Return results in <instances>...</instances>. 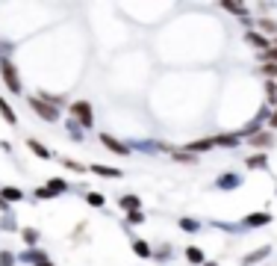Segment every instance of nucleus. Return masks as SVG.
I'll list each match as a JSON object with an SVG mask.
<instances>
[{"label": "nucleus", "instance_id": "f257e3e1", "mask_svg": "<svg viewBox=\"0 0 277 266\" xmlns=\"http://www.w3.org/2000/svg\"><path fill=\"white\" fill-rule=\"evenodd\" d=\"M0 74H3L6 86H9L12 92H18V95H21V80H18V74H15V65H12L9 59H3V62H0Z\"/></svg>", "mask_w": 277, "mask_h": 266}, {"label": "nucleus", "instance_id": "f03ea898", "mask_svg": "<svg viewBox=\"0 0 277 266\" xmlns=\"http://www.w3.org/2000/svg\"><path fill=\"white\" fill-rule=\"evenodd\" d=\"M30 106H33V109H35V112H38V116H42L45 122H56V119H59V112H56V106L45 104L42 98H33V101H30Z\"/></svg>", "mask_w": 277, "mask_h": 266}, {"label": "nucleus", "instance_id": "7ed1b4c3", "mask_svg": "<svg viewBox=\"0 0 277 266\" xmlns=\"http://www.w3.org/2000/svg\"><path fill=\"white\" fill-rule=\"evenodd\" d=\"M71 112L77 119H80V124H86V127H92V122H95V116H92V106L86 104V101H77L74 106H71Z\"/></svg>", "mask_w": 277, "mask_h": 266}, {"label": "nucleus", "instance_id": "20e7f679", "mask_svg": "<svg viewBox=\"0 0 277 266\" xmlns=\"http://www.w3.org/2000/svg\"><path fill=\"white\" fill-rule=\"evenodd\" d=\"M100 142H103V145H106L109 151H115V154H127V145H121L118 139H112L109 133H103V136H100Z\"/></svg>", "mask_w": 277, "mask_h": 266}, {"label": "nucleus", "instance_id": "39448f33", "mask_svg": "<svg viewBox=\"0 0 277 266\" xmlns=\"http://www.w3.org/2000/svg\"><path fill=\"white\" fill-rule=\"evenodd\" d=\"M245 42L254 45V48H260V51L268 48V39H265V35H260V33H248V35H245Z\"/></svg>", "mask_w": 277, "mask_h": 266}, {"label": "nucleus", "instance_id": "423d86ee", "mask_svg": "<svg viewBox=\"0 0 277 266\" xmlns=\"http://www.w3.org/2000/svg\"><path fill=\"white\" fill-rule=\"evenodd\" d=\"M27 145H30V151H33V154H35V157H42V160H48V157H50V151H48V148H45L42 142H35V139H30Z\"/></svg>", "mask_w": 277, "mask_h": 266}, {"label": "nucleus", "instance_id": "0eeeda50", "mask_svg": "<svg viewBox=\"0 0 277 266\" xmlns=\"http://www.w3.org/2000/svg\"><path fill=\"white\" fill-rule=\"evenodd\" d=\"M215 145V139H197V142H189V154L192 151H210Z\"/></svg>", "mask_w": 277, "mask_h": 266}, {"label": "nucleus", "instance_id": "6e6552de", "mask_svg": "<svg viewBox=\"0 0 277 266\" xmlns=\"http://www.w3.org/2000/svg\"><path fill=\"white\" fill-rule=\"evenodd\" d=\"M268 251H271L268 246H262V248H257V251H251V254L245 257V266H251V263H257V260H262V257H265Z\"/></svg>", "mask_w": 277, "mask_h": 266}, {"label": "nucleus", "instance_id": "1a4fd4ad", "mask_svg": "<svg viewBox=\"0 0 277 266\" xmlns=\"http://www.w3.org/2000/svg\"><path fill=\"white\" fill-rule=\"evenodd\" d=\"M0 112H3V119H6V124H15L18 119H15V112H12V106L3 101V98H0Z\"/></svg>", "mask_w": 277, "mask_h": 266}, {"label": "nucleus", "instance_id": "9d476101", "mask_svg": "<svg viewBox=\"0 0 277 266\" xmlns=\"http://www.w3.org/2000/svg\"><path fill=\"white\" fill-rule=\"evenodd\" d=\"M215 145H224V148H236V145H239V139H236V136H230V133H224V136H215Z\"/></svg>", "mask_w": 277, "mask_h": 266}, {"label": "nucleus", "instance_id": "9b49d317", "mask_svg": "<svg viewBox=\"0 0 277 266\" xmlns=\"http://www.w3.org/2000/svg\"><path fill=\"white\" fill-rule=\"evenodd\" d=\"M236 183H239V177H236V175H221V177H218V186H221V189H233Z\"/></svg>", "mask_w": 277, "mask_h": 266}, {"label": "nucleus", "instance_id": "f8f14e48", "mask_svg": "<svg viewBox=\"0 0 277 266\" xmlns=\"http://www.w3.org/2000/svg\"><path fill=\"white\" fill-rule=\"evenodd\" d=\"M245 163H248V169H262L268 160H265V154H254V157H248Z\"/></svg>", "mask_w": 277, "mask_h": 266}, {"label": "nucleus", "instance_id": "ddd939ff", "mask_svg": "<svg viewBox=\"0 0 277 266\" xmlns=\"http://www.w3.org/2000/svg\"><path fill=\"white\" fill-rule=\"evenodd\" d=\"M3 198H6V201H21V198H24V193H21V189L6 186V189H3Z\"/></svg>", "mask_w": 277, "mask_h": 266}, {"label": "nucleus", "instance_id": "4468645a", "mask_svg": "<svg viewBox=\"0 0 277 266\" xmlns=\"http://www.w3.org/2000/svg\"><path fill=\"white\" fill-rule=\"evenodd\" d=\"M186 257H189L192 263H204V251H201V248H195V246L186 248Z\"/></svg>", "mask_w": 277, "mask_h": 266}, {"label": "nucleus", "instance_id": "2eb2a0df", "mask_svg": "<svg viewBox=\"0 0 277 266\" xmlns=\"http://www.w3.org/2000/svg\"><path fill=\"white\" fill-rule=\"evenodd\" d=\"M268 142H271V136H268V133H257V136L251 139V145H254V148H265Z\"/></svg>", "mask_w": 277, "mask_h": 266}, {"label": "nucleus", "instance_id": "dca6fc26", "mask_svg": "<svg viewBox=\"0 0 277 266\" xmlns=\"http://www.w3.org/2000/svg\"><path fill=\"white\" fill-rule=\"evenodd\" d=\"M92 172L95 175H106V177H118V175H121L118 169H103V166H92Z\"/></svg>", "mask_w": 277, "mask_h": 266}, {"label": "nucleus", "instance_id": "f3484780", "mask_svg": "<svg viewBox=\"0 0 277 266\" xmlns=\"http://www.w3.org/2000/svg\"><path fill=\"white\" fill-rule=\"evenodd\" d=\"M121 207H130V213H133V210H139V198L136 195H124L121 198Z\"/></svg>", "mask_w": 277, "mask_h": 266}, {"label": "nucleus", "instance_id": "a211bd4d", "mask_svg": "<svg viewBox=\"0 0 277 266\" xmlns=\"http://www.w3.org/2000/svg\"><path fill=\"white\" fill-rule=\"evenodd\" d=\"M268 222V213H254V216H248V225H265Z\"/></svg>", "mask_w": 277, "mask_h": 266}, {"label": "nucleus", "instance_id": "6ab92c4d", "mask_svg": "<svg viewBox=\"0 0 277 266\" xmlns=\"http://www.w3.org/2000/svg\"><path fill=\"white\" fill-rule=\"evenodd\" d=\"M133 251H136V254H139V257H150V248H147V246H145V243H139V240H136V243H133Z\"/></svg>", "mask_w": 277, "mask_h": 266}, {"label": "nucleus", "instance_id": "aec40b11", "mask_svg": "<svg viewBox=\"0 0 277 266\" xmlns=\"http://www.w3.org/2000/svg\"><path fill=\"white\" fill-rule=\"evenodd\" d=\"M174 160H177V163H195V154H189V151H186V154H183V151H177Z\"/></svg>", "mask_w": 277, "mask_h": 266}, {"label": "nucleus", "instance_id": "412c9836", "mask_svg": "<svg viewBox=\"0 0 277 266\" xmlns=\"http://www.w3.org/2000/svg\"><path fill=\"white\" fill-rule=\"evenodd\" d=\"M224 9H227V12H239V15L245 12V6H242V3H233V0H227V3H224Z\"/></svg>", "mask_w": 277, "mask_h": 266}, {"label": "nucleus", "instance_id": "4be33fe9", "mask_svg": "<svg viewBox=\"0 0 277 266\" xmlns=\"http://www.w3.org/2000/svg\"><path fill=\"white\" fill-rule=\"evenodd\" d=\"M260 27H262L265 33H274V30H277V24H274L271 18H262V21H260Z\"/></svg>", "mask_w": 277, "mask_h": 266}, {"label": "nucleus", "instance_id": "5701e85b", "mask_svg": "<svg viewBox=\"0 0 277 266\" xmlns=\"http://www.w3.org/2000/svg\"><path fill=\"white\" fill-rule=\"evenodd\" d=\"M180 228H183V231H197V222H192V219H180Z\"/></svg>", "mask_w": 277, "mask_h": 266}, {"label": "nucleus", "instance_id": "b1692460", "mask_svg": "<svg viewBox=\"0 0 277 266\" xmlns=\"http://www.w3.org/2000/svg\"><path fill=\"white\" fill-rule=\"evenodd\" d=\"M262 71L268 74V77H277V62H265V65H262Z\"/></svg>", "mask_w": 277, "mask_h": 266}, {"label": "nucleus", "instance_id": "393cba45", "mask_svg": "<svg viewBox=\"0 0 277 266\" xmlns=\"http://www.w3.org/2000/svg\"><path fill=\"white\" fill-rule=\"evenodd\" d=\"M24 240H27V243L33 246V243L38 240V231H33V228H27V231H24Z\"/></svg>", "mask_w": 277, "mask_h": 266}, {"label": "nucleus", "instance_id": "a878e982", "mask_svg": "<svg viewBox=\"0 0 277 266\" xmlns=\"http://www.w3.org/2000/svg\"><path fill=\"white\" fill-rule=\"evenodd\" d=\"M15 263V257L9 254V251H3V254H0V266H12Z\"/></svg>", "mask_w": 277, "mask_h": 266}, {"label": "nucleus", "instance_id": "bb28decb", "mask_svg": "<svg viewBox=\"0 0 277 266\" xmlns=\"http://www.w3.org/2000/svg\"><path fill=\"white\" fill-rule=\"evenodd\" d=\"M130 222H145V213H142V210H133V213H130Z\"/></svg>", "mask_w": 277, "mask_h": 266}, {"label": "nucleus", "instance_id": "cd10ccee", "mask_svg": "<svg viewBox=\"0 0 277 266\" xmlns=\"http://www.w3.org/2000/svg\"><path fill=\"white\" fill-rule=\"evenodd\" d=\"M89 204H95V207H100V204H103V198H100V195H92V193H89Z\"/></svg>", "mask_w": 277, "mask_h": 266}, {"label": "nucleus", "instance_id": "c85d7f7f", "mask_svg": "<svg viewBox=\"0 0 277 266\" xmlns=\"http://www.w3.org/2000/svg\"><path fill=\"white\" fill-rule=\"evenodd\" d=\"M65 166L74 169V172H83V166H80V163H74V160H65Z\"/></svg>", "mask_w": 277, "mask_h": 266}, {"label": "nucleus", "instance_id": "c756f323", "mask_svg": "<svg viewBox=\"0 0 277 266\" xmlns=\"http://www.w3.org/2000/svg\"><path fill=\"white\" fill-rule=\"evenodd\" d=\"M268 59H271V62H277V48H271V51H268Z\"/></svg>", "mask_w": 277, "mask_h": 266}, {"label": "nucleus", "instance_id": "7c9ffc66", "mask_svg": "<svg viewBox=\"0 0 277 266\" xmlns=\"http://www.w3.org/2000/svg\"><path fill=\"white\" fill-rule=\"evenodd\" d=\"M271 124H274V127H277V112H274V116H271Z\"/></svg>", "mask_w": 277, "mask_h": 266}, {"label": "nucleus", "instance_id": "2f4dec72", "mask_svg": "<svg viewBox=\"0 0 277 266\" xmlns=\"http://www.w3.org/2000/svg\"><path fill=\"white\" fill-rule=\"evenodd\" d=\"M204 266H215V263H204Z\"/></svg>", "mask_w": 277, "mask_h": 266}]
</instances>
